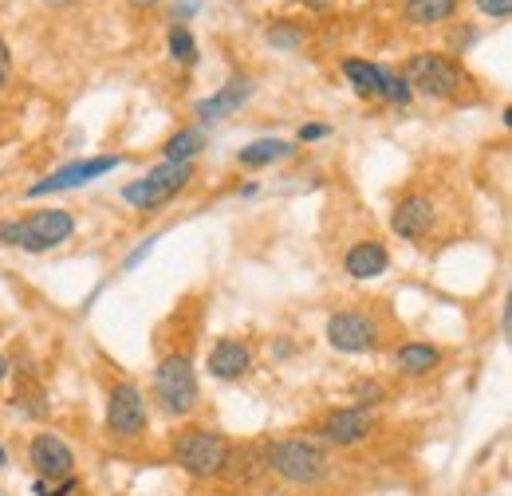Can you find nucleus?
Segmentation results:
<instances>
[{
	"label": "nucleus",
	"instance_id": "20e7f679",
	"mask_svg": "<svg viewBox=\"0 0 512 496\" xmlns=\"http://www.w3.org/2000/svg\"><path fill=\"white\" fill-rule=\"evenodd\" d=\"M406 83H410V91H418L426 99H457L469 87V71L453 60V56L418 52V56H410Z\"/></svg>",
	"mask_w": 512,
	"mask_h": 496
},
{
	"label": "nucleus",
	"instance_id": "9d476101",
	"mask_svg": "<svg viewBox=\"0 0 512 496\" xmlns=\"http://www.w3.org/2000/svg\"><path fill=\"white\" fill-rule=\"evenodd\" d=\"M434 221H438V205H434V197H426V193H406V197L394 205V213H390V229H394L402 241H414V245L430 237Z\"/></svg>",
	"mask_w": 512,
	"mask_h": 496
},
{
	"label": "nucleus",
	"instance_id": "b1692460",
	"mask_svg": "<svg viewBox=\"0 0 512 496\" xmlns=\"http://www.w3.org/2000/svg\"><path fill=\"white\" fill-rule=\"evenodd\" d=\"M12 402H16V410H28L32 418H44V414H48V406H44V390H40L36 382H32L28 390H16Z\"/></svg>",
	"mask_w": 512,
	"mask_h": 496
},
{
	"label": "nucleus",
	"instance_id": "f704fd0d",
	"mask_svg": "<svg viewBox=\"0 0 512 496\" xmlns=\"http://www.w3.org/2000/svg\"><path fill=\"white\" fill-rule=\"evenodd\" d=\"M130 4H158V0H130Z\"/></svg>",
	"mask_w": 512,
	"mask_h": 496
},
{
	"label": "nucleus",
	"instance_id": "f3484780",
	"mask_svg": "<svg viewBox=\"0 0 512 496\" xmlns=\"http://www.w3.org/2000/svg\"><path fill=\"white\" fill-rule=\"evenodd\" d=\"M292 154H296V146L284 142V138H256L245 150H237V162H241L245 170H260V166L284 162V158H292Z\"/></svg>",
	"mask_w": 512,
	"mask_h": 496
},
{
	"label": "nucleus",
	"instance_id": "7c9ffc66",
	"mask_svg": "<svg viewBox=\"0 0 512 496\" xmlns=\"http://www.w3.org/2000/svg\"><path fill=\"white\" fill-rule=\"evenodd\" d=\"M197 4H201V0H182V12H174V16H190Z\"/></svg>",
	"mask_w": 512,
	"mask_h": 496
},
{
	"label": "nucleus",
	"instance_id": "c9c22d12",
	"mask_svg": "<svg viewBox=\"0 0 512 496\" xmlns=\"http://www.w3.org/2000/svg\"><path fill=\"white\" fill-rule=\"evenodd\" d=\"M48 4H71V0H48Z\"/></svg>",
	"mask_w": 512,
	"mask_h": 496
},
{
	"label": "nucleus",
	"instance_id": "4be33fe9",
	"mask_svg": "<svg viewBox=\"0 0 512 496\" xmlns=\"http://www.w3.org/2000/svg\"><path fill=\"white\" fill-rule=\"evenodd\" d=\"M166 44H170V56H174L178 63H186V67L197 63V44H193V32L186 28V24H174Z\"/></svg>",
	"mask_w": 512,
	"mask_h": 496
},
{
	"label": "nucleus",
	"instance_id": "72a5a7b5",
	"mask_svg": "<svg viewBox=\"0 0 512 496\" xmlns=\"http://www.w3.org/2000/svg\"><path fill=\"white\" fill-rule=\"evenodd\" d=\"M4 465H8V453H4V445H0V469H4Z\"/></svg>",
	"mask_w": 512,
	"mask_h": 496
},
{
	"label": "nucleus",
	"instance_id": "393cba45",
	"mask_svg": "<svg viewBox=\"0 0 512 496\" xmlns=\"http://www.w3.org/2000/svg\"><path fill=\"white\" fill-rule=\"evenodd\" d=\"M75 489H79L75 477H67V481H36V485H32V493L36 496H71Z\"/></svg>",
	"mask_w": 512,
	"mask_h": 496
},
{
	"label": "nucleus",
	"instance_id": "bb28decb",
	"mask_svg": "<svg viewBox=\"0 0 512 496\" xmlns=\"http://www.w3.org/2000/svg\"><path fill=\"white\" fill-rule=\"evenodd\" d=\"M154 241H158V237H146V241H142V245L134 248V252H130L127 260H123V268H138V264H142V260H146V256H150V248H154Z\"/></svg>",
	"mask_w": 512,
	"mask_h": 496
},
{
	"label": "nucleus",
	"instance_id": "7ed1b4c3",
	"mask_svg": "<svg viewBox=\"0 0 512 496\" xmlns=\"http://www.w3.org/2000/svg\"><path fill=\"white\" fill-rule=\"evenodd\" d=\"M75 221L67 209H36L28 221H0V245L24 252H48L71 241Z\"/></svg>",
	"mask_w": 512,
	"mask_h": 496
},
{
	"label": "nucleus",
	"instance_id": "c85d7f7f",
	"mask_svg": "<svg viewBox=\"0 0 512 496\" xmlns=\"http://www.w3.org/2000/svg\"><path fill=\"white\" fill-rule=\"evenodd\" d=\"M12 79V52H8V44L0 40V87Z\"/></svg>",
	"mask_w": 512,
	"mask_h": 496
},
{
	"label": "nucleus",
	"instance_id": "a878e982",
	"mask_svg": "<svg viewBox=\"0 0 512 496\" xmlns=\"http://www.w3.org/2000/svg\"><path fill=\"white\" fill-rule=\"evenodd\" d=\"M477 8L493 20H509L512 16V0H477Z\"/></svg>",
	"mask_w": 512,
	"mask_h": 496
},
{
	"label": "nucleus",
	"instance_id": "cd10ccee",
	"mask_svg": "<svg viewBox=\"0 0 512 496\" xmlns=\"http://www.w3.org/2000/svg\"><path fill=\"white\" fill-rule=\"evenodd\" d=\"M355 394H359V402H367V406H375V402L383 398V390H379L375 382H359V386H355Z\"/></svg>",
	"mask_w": 512,
	"mask_h": 496
},
{
	"label": "nucleus",
	"instance_id": "423d86ee",
	"mask_svg": "<svg viewBox=\"0 0 512 496\" xmlns=\"http://www.w3.org/2000/svg\"><path fill=\"white\" fill-rule=\"evenodd\" d=\"M193 178V162H162V166H154L146 178H138V182H130L123 189V201L134 205V209H158V205H166V201H174L182 189L190 186Z\"/></svg>",
	"mask_w": 512,
	"mask_h": 496
},
{
	"label": "nucleus",
	"instance_id": "f8f14e48",
	"mask_svg": "<svg viewBox=\"0 0 512 496\" xmlns=\"http://www.w3.org/2000/svg\"><path fill=\"white\" fill-rule=\"evenodd\" d=\"M375 430V414L367 406H343V410H331L320 422V437L327 445H359L367 441Z\"/></svg>",
	"mask_w": 512,
	"mask_h": 496
},
{
	"label": "nucleus",
	"instance_id": "f257e3e1",
	"mask_svg": "<svg viewBox=\"0 0 512 496\" xmlns=\"http://www.w3.org/2000/svg\"><path fill=\"white\" fill-rule=\"evenodd\" d=\"M174 465L193 481L221 477L233 465V441L209 426H190L174 437Z\"/></svg>",
	"mask_w": 512,
	"mask_h": 496
},
{
	"label": "nucleus",
	"instance_id": "dca6fc26",
	"mask_svg": "<svg viewBox=\"0 0 512 496\" xmlns=\"http://www.w3.org/2000/svg\"><path fill=\"white\" fill-rule=\"evenodd\" d=\"M438 363H442V351L430 347V343H418V339H410V343H402V347L394 351V367L402 374H410V378L430 374Z\"/></svg>",
	"mask_w": 512,
	"mask_h": 496
},
{
	"label": "nucleus",
	"instance_id": "0eeeda50",
	"mask_svg": "<svg viewBox=\"0 0 512 496\" xmlns=\"http://www.w3.org/2000/svg\"><path fill=\"white\" fill-rule=\"evenodd\" d=\"M107 426L115 437H142L150 426V410H146V398L134 382H115L111 394H107Z\"/></svg>",
	"mask_w": 512,
	"mask_h": 496
},
{
	"label": "nucleus",
	"instance_id": "a211bd4d",
	"mask_svg": "<svg viewBox=\"0 0 512 496\" xmlns=\"http://www.w3.org/2000/svg\"><path fill=\"white\" fill-rule=\"evenodd\" d=\"M343 75H347V83H351L363 99H379V91H383V63L343 60Z\"/></svg>",
	"mask_w": 512,
	"mask_h": 496
},
{
	"label": "nucleus",
	"instance_id": "1a4fd4ad",
	"mask_svg": "<svg viewBox=\"0 0 512 496\" xmlns=\"http://www.w3.org/2000/svg\"><path fill=\"white\" fill-rule=\"evenodd\" d=\"M119 166H123V158H119V154H103V158L67 162V166H60L56 174H48L44 182L28 186V197H44V193H60V189L87 186V182H95V178H103V174H111V170H119Z\"/></svg>",
	"mask_w": 512,
	"mask_h": 496
},
{
	"label": "nucleus",
	"instance_id": "f03ea898",
	"mask_svg": "<svg viewBox=\"0 0 512 496\" xmlns=\"http://www.w3.org/2000/svg\"><path fill=\"white\" fill-rule=\"evenodd\" d=\"M264 469H272L288 485H320L331 465H327L323 445L308 437H284L264 449Z\"/></svg>",
	"mask_w": 512,
	"mask_h": 496
},
{
	"label": "nucleus",
	"instance_id": "aec40b11",
	"mask_svg": "<svg viewBox=\"0 0 512 496\" xmlns=\"http://www.w3.org/2000/svg\"><path fill=\"white\" fill-rule=\"evenodd\" d=\"M457 4L461 0H406V20L410 24H418V28H426V24H442L449 20L453 12H457Z\"/></svg>",
	"mask_w": 512,
	"mask_h": 496
},
{
	"label": "nucleus",
	"instance_id": "5701e85b",
	"mask_svg": "<svg viewBox=\"0 0 512 496\" xmlns=\"http://www.w3.org/2000/svg\"><path fill=\"white\" fill-rule=\"evenodd\" d=\"M410 83H406V75H398V71H390V67H383V91H379V99H386V103H394V107H406L410 103Z\"/></svg>",
	"mask_w": 512,
	"mask_h": 496
},
{
	"label": "nucleus",
	"instance_id": "473e14b6",
	"mask_svg": "<svg viewBox=\"0 0 512 496\" xmlns=\"http://www.w3.org/2000/svg\"><path fill=\"white\" fill-rule=\"evenodd\" d=\"M4 378H8V359L0 355V382H4Z\"/></svg>",
	"mask_w": 512,
	"mask_h": 496
},
{
	"label": "nucleus",
	"instance_id": "39448f33",
	"mask_svg": "<svg viewBox=\"0 0 512 496\" xmlns=\"http://www.w3.org/2000/svg\"><path fill=\"white\" fill-rule=\"evenodd\" d=\"M154 398L162 402V410L166 414H174V418H186L197 410V398H201V390H197V374H193V363L190 355H166L162 363H158V371H154Z\"/></svg>",
	"mask_w": 512,
	"mask_h": 496
},
{
	"label": "nucleus",
	"instance_id": "2f4dec72",
	"mask_svg": "<svg viewBox=\"0 0 512 496\" xmlns=\"http://www.w3.org/2000/svg\"><path fill=\"white\" fill-rule=\"evenodd\" d=\"M304 4H312V8H331L335 0H304Z\"/></svg>",
	"mask_w": 512,
	"mask_h": 496
},
{
	"label": "nucleus",
	"instance_id": "412c9836",
	"mask_svg": "<svg viewBox=\"0 0 512 496\" xmlns=\"http://www.w3.org/2000/svg\"><path fill=\"white\" fill-rule=\"evenodd\" d=\"M264 36H268L272 48H284V52H296V48H304V40H308V32H304L300 24H288V20H272Z\"/></svg>",
	"mask_w": 512,
	"mask_h": 496
},
{
	"label": "nucleus",
	"instance_id": "ddd939ff",
	"mask_svg": "<svg viewBox=\"0 0 512 496\" xmlns=\"http://www.w3.org/2000/svg\"><path fill=\"white\" fill-rule=\"evenodd\" d=\"M253 99V79H245V75H237V79H229L217 95H209V99H201L197 103V119L201 123H217V119H229V115H237L245 103Z\"/></svg>",
	"mask_w": 512,
	"mask_h": 496
},
{
	"label": "nucleus",
	"instance_id": "c756f323",
	"mask_svg": "<svg viewBox=\"0 0 512 496\" xmlns=\"http://www.w3.org/2000/svg\"><path fill=\"white\" fill-rule=\"evenodd\" d=\"M331 134V126H323V123H308L304 130H300V142H316V138H327Z\"/></svg>",
	"mask_w": 512,
	"mask_h": 496
},
{
	"label": "nucleus",
	"instance_id": "9b49d317",
	"mask_svg": "<svg viewBox=\"0 0 512 496\" xmlns=\"http://www.w3.org/2000/svg\"><path fill=\"white\" fill-rule=\"evenodd\" d=\"M28 461L36 465L40 481H67L71 469H75V453L60 434H36L28 445Z\"/></svg>",
	"mask_w": 512,
	"mask_h": 496
},
{
	"label": "nucleus",
	"instance_id": "6ab92c4d",
	"mask_svg": "<svg viewBox=\"0 0 512 496\" xmlns=\"http://www.w3.org/2000/svg\"><path fill=\"white\" fill-rule=\"evenodd\" d=\"M201 150H205V130H201V126H182V130L170 134L166 146H162L166 162H193Z\"/></svg>",
	"mask_w": 512,
	"mask_h": 496
},
{
	"label": "nucleus",
	"instance_id": "4468645a",
	"mask_svg": "<svg viewBox=\"0 0 512 496\" xmlns=\"http://www.w3.org/2000/svg\"><path fill=\"white\" fill-rule=\"evenodd\" d=\"M249 367H253L249 343H241V339H217V343H213V351H209V374H213V378L233 382V378L249 374Z\"/></svg>",
	"mask_w": 512,
	"mask_h": 496
},
{
	"label": "nucleus",
	"instance_id": "2eb2a0df",
	"mask_svg": "<svg viewBox=\"0 0 512 496\" xmlns=\"http://www.w3.org/2000/svg\"><path fill=\"white\" fill-rule=\"evenodd\" d=\"M343 268L355 280H375V276H383L386 268H390V256H386V248L379 241H359V245L347 248Z\"/></svg>",
	"mask_w": 512,
	"mask_h": 496
},
{
	"label": "nucleus",
	"instance_id": "6e6552de",
	"mask_svg": "<svg viewBox=\"0 0 512 496\" xmlns=\"http://www.w3.org/2000/svg\"><path fill=\"white\" fill-rule=\"evenodd\" d=\"M327 343L343 355H363V351H375L379 347V323L367 315V311H335L327 319Z\"/></svg>",
	"mask_w": 512,
	"mask_h": 496
}]
</instances>
